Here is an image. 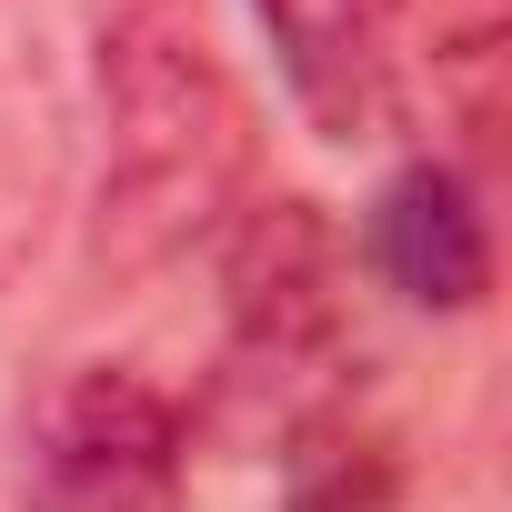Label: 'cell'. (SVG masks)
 <instances>
[{
  "instance_id": "6da1fadb",
  "label": "cell",
  "mask_w": 512,
  "mask_h": 512,
  "mask_svg": "<svg viewBox=\"0 0 512 512\" xmlns=\"http://www.w3.org/2000/svg\"><path fill=\"white\" fill-rule=\"evenodd\" d=\"M251 101L201 21V0H121L101 31V181H91V272L161 282L221 241L251 201Z\"/></svg>"
},
{
  "instance_id": "7a4b0ae2",
  "label": "cell",
  "mask_w": 512,
  "mask_h": 512,
  "mask_svg": "<svg viewBox=\"0 0 512 512\" xmlns=\"http://www.w3.org/2000/svg\"><path fill=\"white\" fill-rule=\"evenodd\" d=\"M221 372H211V412H251L272 422V442L342 402V362H352V241L312 191H251L221 241Z\"/></svg>"
},
{
  "instance_id": "3957f363",
  "label": "cell",
  "mask_w": 512,
  "mask_h": 512,
  "mask_svg": "<svg viewBox=\"0 0 512 512\" xmlns=\"http://www.w3.org/2000/svg\"><path fill=\"white\" fill-rule=\"evenodd\" d=\"M41 512H191V402L131 362H71L31 412Z\"/></svg>"
},
{
  "instance_id": "277c9868",
  "label": "cell",
  "mask_w": 512,
  "mask_h": 512,
  "mask_svg": "<svg viewBox=\"0 0 512 512\" xmlns=\"http://www.w3.org/2000/svg\"><path fill=\"white\" fill-rule=\"evenodd\" d=\"M272 51L282 101L312 141L372 151L402 121V61H392V0H241Z\"/></svg>"
},
{
  "instance_id": "5b68a950",
  "label": "cell",
  "mask_w": 512,
  "mask_h": 512,
  "mask_svg": "<svg viewBox=\"0 0 512 512\" xmlns=\"http://www.w3.org/2000/svg\"><path fill=\"white\" fill-rule=\"evenodd\" d=\"M362 262L392 302L412 312H482L492 292V221H482V181L452 161V151H422L402 161L372 211H362Z\"/></svg>"
},
{
  "instance_id": "8992f818",
  "label": "cell",
  "mask_w": 512,
  "mask_h": 512,
  "mask_svg": "<svg viewBox=\"0 0 512 512\" xmlns=\"http://www.w3.org/2000/svg\"><path fill=\"white\" fill-rule=\"evenodd\" d=\"M272 492H282V512H412V462H402L392 422H372L342 392L272 442Z\"/></svg>"
}]
</instances>
